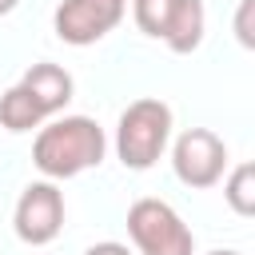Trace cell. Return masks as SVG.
Segmentation results:
<instances>
[{"mask_svg":"<svg viewBox=\"0 0 255 255\" xmlns=\"http://www.w3.org/2000/svg\"><path fill=\"white\" fill-rule=\"evenodd\" d=\"M227 203L235 215H255V163H239L231 175H227V187H223Z\"/></svg>","mask_w":255,"mask_h":255,"instance_id":"10","label":"cell"},{"mask_svg":"<svg viewBox=\"0 0 255 255\" xmlns=\"http://www.w3.org/2000/svg\"><path fill=\"white\" fill-rule=\"evenodd\" d=\"M251 8H255V0H243L239 4V16H235V32H239V44L243 48L255 44V36H251Z\"/></svg>","mask_w":255,"mask_h":255,"instance_id":"11","label":"cell"},{"mask_svg":"<svg viewBox=\"0 0 255 255\" xmlns=\"http://www.w3.org/2000/svg\"><path fill=\"white\" fill-rule=\"evenodd\" d=\"M12 227H16L20 243H32V247L52 243V239L64 231V191H60L52 179L28 183V187L20 191V199H16Z\"/></svg>","mask_w":255,"mask_h":255,"instance_id":"6","label":"cell"},{"mask_svg":"<svg viewBox=\"0 0 255 255\" xmlns=\"http://www.w3.org/2000/svg\"><path fill=\"white\" fill-rule=\"evenodd\" d=\"M207 255H239V251H231V247H223V251H207Z\"/></svg>","mask_w":255,"mask_h":255,"instance_id":"14","label":"cell"},{"mask_svg":"<svg viewBox=\"0 0 255 255\" xmlns=\"http://www.w3.org/2000/svg\"><path fill=\"white\" fill-rule=\"evenodd\" d=\"M131 12L139 32L163 40L179 56L195 52L203 40V24H207L203 0H131Z\"/></svg>","mask_w":255,"mask_h":255,"instance_id":"4","label":"cell"},{"mask_svg":"<svg viewBox=\"0 0 255 255\" xmlns=\"http://www.w3.org/2000/svg\"><path fill=\"white\" fill-rule=\"evenodd\" d=\"M128 12V0H64L52 16V28L64 44L88 48L104 40Z\"/></svg>","mask_w":255,"mask_h":255,"instance_id":"7","label":"cell"},{"mask_svg":"<svg viewBox=\"0 0 255 255\" xmlns=\"http://www.w3.org/2000/svg\"><path fill=\"white\" fill-rule=\"evenodd\" d=\"M171 139V108L163 100H135L120 112V124H116V155L124 167L131 171H147L163 147Z\"/></svg>","mask_w":255,"mask_h":255,"instance_id":"2","label":"cell"},{"mask_svg":"<svg viewBox=\"0 0 255 255\" xmlns=\"http://www.w3.org/2000/svg\"><path fill=\"white\" fill-rule=\"evenodd\" d=\"M128 235L139 255H195V235L163 199H135L128 207Z\"/></svg>","mask_w":255,"mask_h":255,"instance_id":"3","label":"cell"},{"mask_svg":"<svg viewBox=\"0 0 255 255\" xmlns=\"http://www.w3.org/2000/svg\"><path fill=\"white\" fill-rule=\"evenodd\" d=\"M48 116L36 108V100L20 88V84H12L4 96H0V124L8 128V131H32V128H40Z\"/></svg>","mask_w":255,"mask_h":255,"instance_id":"9","label":"cell"},{"mask_svg":"<svg viewBox=\"0 0 255 255\" xmlns=\"http://www.w3.org/2000/svg\"><path fill=\"white\" fill-rule=\"evenodd\" d=\"M16 4H20V0H0V16H8V12L16 8Z\"/></svg>","mask_w":255,"mask_h":255,"instance_id":"13","label":"cell"},{"mask_svg":"<svg viewBox=\"0 0 255 255\" xmlns=\"http://www.w3.org/2000/svg\"><path fill=\"white\" fill-rule=\"evenodd\" d=\"M84 255H131V251H128L124 243H112V239H108V243H92Z\"/></svg>","mask_w":255,"mask_h":255,"instance_id":"12","label":"cell"},{"mask_svg":"<svg viewBox=\"0 0 255 255\" xmlns=\"http://www.w3.org/2000/svg\"><path fill=\"white\" fill-rule=\"evenodd\" d=\"M108 151V135L92 116H60L48 128L36 131L32 163L44 171V179H72L88 167H96Z\"/></svg>","mask_w":255,"mask_h":255,"instance_id":"1","label":"cell"},{"mask_svg":"<svg viewBox=\"0 0 255 255\" xmlns=\"http://www.w3.org/2000/svg\"><path fill=\"white\" fill-rule=\"evenodd\" d=\"M171 167L187 187H215L227 171V143L207 128H187L171 147Z\"/></svg>","mask_w":255,"mask_h":255,"instance_id":"5","label":"cell"},{"mask_svg":"<svg viewBox=\"0 0 255 255\" xmlns=\"http://www.w3.org/2000/svg\"><path fill=\"white\" fill-rule=\"evenodd\" d=\"M20 88L36 100V108H40L44 116L64 112V104H68L72 92H76L68 68H60V64H32V68L20 76Z\"/></svg>","mask_w":255,"mask_h":255,"instance_id":"8","label":"cell"}]
</instances>
